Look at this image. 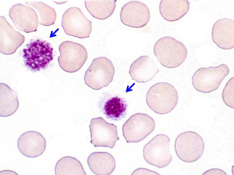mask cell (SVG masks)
<instances>
[{
  "mask_svg": "<svg viewBox=\"0 0 234 175\" xmlns=\"http://www.w3.org/2000/svg\"><path fill=\"white\" fill-rule=\"evenodd\" d=\"M153 51L160 63L169 68H175L181 65L188 55L187 49L183 43L169 36L158 39L154 44Z\"/></svg>",
  "mask_w": 234,
  "mask_h": 175,
  "instance_id": "6da1fadb",
  "label": "cell"
},
{
  "mask_svg": "<svg viewBox=\"0 0 234 175\" xmlns=\"http://www.w3.org/2000/svg\"><path fill=\"white\" fill-rule=\"evenodd\" d=\"M178 100L176 89L167 82L158 83L152 85L148 90L146 97L148 107L155 113L162 115L173 110Z\"/></svg>",
  "mask_w": 234,
  "mask_h": 175,
  "instance_id": "7a4b0ae2",
  "label": "cell"
},
{
  "mask_svg": "<svg viewBox=\"0 0 234 175\" xmlns=\"http://www.w3.org/2000/svg\"><path fill=\"white\" fill-rule=\"evenodd\" d=\"M23 49L25 66L33 72L46 68L53 59V48L50 44L40 39L31 41Z\"/></svg>",
  "mask_w": 234,
  "mask_h": 175,
  "instance_id": "3957f363",
  "label": "cell"
},
{
  "mask_svg": "<svg viewBox=\"0 0 234 175\" xmlns=\"http://www.w3.org/2000/svg\"><path fill=\"white\" fill-rule=\"evenodd\" d=\"M229 72V67L224 64L216 67L200 68L192 77L193 86L197 91L201 92H212L219 88Z\"/></svg>",
  "mask_w": 234,
  "mask_h": 175,
  "instance_id": "277c9868",
  "label": "cell"
},
{
  "mask_svg": "<svg viewBox=\"0 0 234 175\" xmlns=\"http://www.w3.org/2000/svg\"><path fill=\"white\" fill-rule=\"evenodd\" d=\"M174 146L178 157L183 162L190 163L196 161L202 156L205 145L199 134L193 131H188L177 136Z\"/></svg>",
  "mask_w": 234,
  "mask_h": 175,
  "instance_id": "5b68a950",
  "label": "cell"
},
{
  "mask_svg": "<svg viewBox=\"0 0 234 175\" xmlns=\"http://www.w3.org/2000/svg\"><path fill=\"white\" fill-rule=\"evenodd\" d=\"M115 72L114 66L109 59L104 57L96 58L85 73V83L94 90H100L112 81Z\"/></svg>",
  "mask_w": 234,
  "mask_h": 175,
  "instance_id": "8992f818",
  "label": "cell"
},
{
  "mask_svg": "<svg viewBox=\"0 0 234 175\" xmlns=\"http://www.w3.org/2000/svg\"><path fill=\"white\" fill-rule=\"evenodd\" d=\"M60 55L58 59L60 67L69 73L79 70L85 63L88 57L87 50L81 44L66 41L59 47Z\"/></svg>",
  "mask_w": 234,
  "mask_h": 175,
  "instance_id": "52a82bcc",
  "label": "cell"
},
{
  "mask_svg": "<svg viewBox=\"0 0 234 175\" xmlns=\"http://www.w3.org/2000/svg\"><path fill=\"white\" fill-rule=\"evenodd\" d=\"M170 139L165 134H158L146 144L143 157L149 164L159 168L168 165L172 160L170 150Z\"/></svg>",
  "mask_w": 234,
  "mask_h": 175,
  "instance_id": "ba28073f",
  "label": "cell"
},
{
  "mask_svg": "<svg viewBox=\"0 0 234 175\" xmlns=\"http://www.w3.org/2000/svg\"><path fill=\"white\" fill-rule=\"evenodd\" d=\"M155 127V122L151 117L138 113L131 116L123 124V135L127 142H138L151 133Z\"/></svg>",
  "mask_w": 234,
  "mask_h": 175,
  "instance_id": "9c48e42d",
  "label": "cell"
},
{
  "mask_svg": "<svg viewBox=\"0 0 234 175\" xmlns=\"http://www.w3.org/2000/svg\"><path fill=\"white\" fill-rule=\"evenodd\" d=\"M62 26L66 34L79 39L88 38L92 30V22L79 8H69L64 13Z\"/></svg>",
  "mask_w": 234,
  "mask_h": 175,
  "instance_id": "30bf717a",
  "label": "cell"
},
{
  "mask_svg": "<svg viewBox=\"0 0 234 175\" xmlns=\"http://www.w3.org/2000/svg\"><path fill=\"white\" fill-rule=\"evenodd\" d=\"M89 127L90 142L95 147L112 148L119 140L116 126L106 122L101 117L92 119Z\"/></svg>",
  "mask_w": 234,
  "mask_h": 175,
  "instance_id": "8fae6325",
  "label": "cell"
},
{
  "mask_svg": "<svg viewBox=\"0 0 234 175\" xmlns=\"http://www.w3.org/2000/svg\"><path fill=\"white\" fill-rule=\"evenodd\" d=\"M120 17L121 22L125 25L139 28L147 24L151 14L149 8L145 4L132 1L126 3L122 8Z\"/></svg>",
  "mask_w": 234,
  "mask_h": 175,
  "instance_id": "7c38bea8",
  "label": "cell"
},
{
  "mask_svg": "<svg viewBox=\"0 0 234 175\" xmlns=\"http://www.w3.org/2000/svg\"><path fill=\"white\" fill-rule=\"evenodd\" d=\"M9 15L18 29L27 33L37 31L38 17L31 7L16 4L10 8Z\"/></svg>",
  "mask_w": 234,
  "mask_h": 175,
  "instance_id": "4fadbf2b",
  "label": "cell"
},
{
  "mask_svg": "<svg viewBox=\"0 0 234 175\" xmlns=\"http://www.w3.org/2000/svg\"><path fill=\"white\" fill-rule=\"evenodd\" d=\"M46 141L40 133L29 131L22 134L17 142L18 148L20 153L29 158H35L44 153L46 147Z\"/></svg>",
  "mask_w": 234,
  "mask_h": 175,
  "instance_id": "5bb4252c",
  "label": "cell"
},
{
  "mask_svg": "<svg viewBox=\"0 0 234 175\" xmlns=\"http://www.w3.org/2000/svg\"><path fill=\"white\" fill-rule=\"evenodd\" d=\"M25 37L14 30L5 18L0 16V51L5 55L14 53L23 43Z\"/></svg>",
  "mask_w": 234,
  "mask_h": 175,
  "instance_id": "9a60e30c",
  "label": "cell"
},
{
  "mask_svg": "<svg viewBox=\"0 0 234 175\" xmlns=\"http://www.w3.org/2000/svg\"><path fill=\"white\" fill-rule=\"evenodd\" d=\"M212 38L220 48L228 50L234 47V21L223 18L217 21L212 26Z\"/></svg>",
  "mask_w": 234,
  "mask_h": 175,
  "instance_id": "2e32d148",
  "label": "cell"
},
{
  "mask_svg": "<svg viewBox=\"0 0 234 175\" xmlns=\"http://www.w3.org/2000/svg\"><path fill=\"white\" fill-rule=\"evenodd\" d=\"M159 71L153 59L147 55H143L131 64L129 74L133 80L145 83L152 80Z\"/></svg>",
  "mask_w": 234,
  "mask_h": 175,
  "instance_id": "e0dca14e",
  "label": "cell"
},
{
  "mask_svg": "<svg viewBox=\"0 0 234 175\" xmlns=\"http://www.w3.org/2000/svg\"><path fill=\"white\" fill-rule=\"evenodd\" d=\"M87 163L92 172L96 175H109L111 174L116 166L115 159L110 153L97 152L88 156Z\"/></svg>",
  "mask_w": 234,
  "mask_h": 175,
  "instance_id": "ac0fdd59",
  "label": "cell"
},
{
  "mask_svg": "<svg viewBox=\"0 0 234 175\" xmlns=\"http://www.w3.org/2000/svg\"><path fill=\"white\" fill-rule=\"evenodd\" d=\"M190 7V3L187 0H162L159 4V11L166 20L175 22L184 16Z\"/></svg>",
  "mask_w": 234,
  "mask_h": 175,
  "instance_id": "d6986e66",
  "label": "cell"
},
{
  "mask_svg": "<svg viewBox=\"0 0 234 175\" xmlns=\"http://www.w3.org/2000/svg\"><path fill=\"white\" fill-rule=\"evenodd\" d=\"M127 106L125 100L117 96H111L100 104L101 110L106 117L115 121L120 120L125 116Z\"/></svg>",
  "mask_w": 234,
  "mask_h": 175,
  "instance_id": "ffe728a7",
  "label": "cell"
},
{
  "mask_svg": "<svg viewBox=\"0 0 234 175\" xmlns=\"http://www.w3.org/2000/svg\"><path fill=\"white\" fill-rule=\"evenodd\" d=\"M0 116L7 117L14 113L19 103L16 92L7 84L0 83Z\"/></svg>",
  "mask_w": 234,
  "mask_h": 175,
  "instance_id": "44dd1931",
  "label": "cell"
},
{
  "mask_svg": "<svg viewBox=\"0 0 234 175\" xmlns=\"http://www.w3.org/2000/svg\"><path fill=\"white\" fill-rule=\"evenodd\" d=\"M116 0H85V5L88 12L94 18L106 19L113 13Z\"/></svg>",
  "mask_w": 234,
  "mask_h": 175,
  "instance_id": "7402d4cb",
  "label": "cell"
},
{
  "mask_svg": "<svg viewBox=\"0 0 234 175\" xmlns=\"http://www.w3.org/2000/svg\"><path fill=\"white\" fill-rule=\"evenodd\" d=\"M56 175H86V174L80 162L71 156L60 158L55 165Z\"/></svg>",
  "mask_w": 234,
  "mask_h": 175,
  "instance_id": "603a6c76",
  "label": "cell"
},
{
  "mask_svg": "<svg viewBox=\"0 0 234 175\" xmlns=\"http://www.w3.org/2000/svg\"><path fill=\"white\" fill-rule=\"evenodd\" d=\"M38 11L39 15V23L49 26L53 25L56 18V14L54 8L42 2H27Z\"/></svg>",
  "mask_w": 234,
  "mask_h": 175,
  "instance_id": "cb8c5ba5",
  "label": "cell"
},
{
  "mask_svg": "<svg viewBox=\"0 0 234 175\" xmlns=\"http://www.w3.org/2000/svg\"><path fill=\"white\" fill-rule=\"evenodd\" d=\"M234 78L232 77L227 82L223 91L222 97L225 104L228 107H234Z\"/></svg>",
  "mask_w": 234,
  "mask_h": 175,
  "instance_id": "d4e9b609",
  "label": "cell"
},
{
  "mask_svg": "<svg viewBox=\"0 0 234 175\" xmlns=\"http://www.w3.org/2000/svg\"><path fill=\"white\" fill-rule=\"evenodd\" d=\"M203 175H227L224 171L219 169H210L203 173Z\"/></svg>",
  "mask_w": 234,
  "mask_h": 175,
  "instance_id": "484cf974",
  "label": "cell"
}]
</instances>
